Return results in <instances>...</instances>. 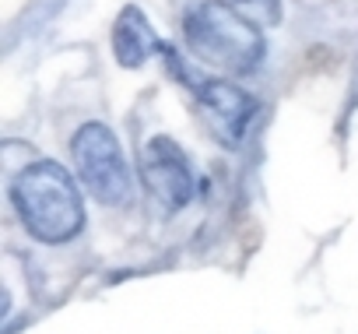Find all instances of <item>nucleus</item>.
Returning <instances> with one entry per match:
<instances>
[{
  "mask_svg": "<svg viewBox=\"0 0 358 334\" xmlns=\"http://www.w3.org/2000/svg\"><path fill=\"white\" fill-rule=\"evenodd\" d=\"M194 95L201 102V109L218 123L225 141H239L257 113V99L250 92H243L239 85L225 81V78H211V81H194Z\"/></svg>",
  "mask_w": 358,
  "mask_h": 334,
  "instance_id": "5",
  "label": "nucleus"
},
{
  "mask_svg": "<svg viewBox=\"0 0 358 334\" xmlns=\"http://www.w3.org/2000/svg\"><path fill=\"white\" fill-rule=\"evenodd\" d=\"M11 201L22 225L39 243H71L85 229L81 190L60 162L43 158L25 165L11 183Z\"/></svg>",
  "mask_w": 358,
  "mask_h": 334,
  "instance_id": "1",
  "label": "nucleus"
},
{
  "mask_svg": "<svg viewBox=\"0 0 358 334\" xmlns=\"http://www.w3.org/2000/svg\"><path fill=\"white\" fill-rule=\"evenodd\" d=\"M141 180L148 187V194L176 211V208H187L197 194V180H194V169H190V158L183 155L172 137L158 134L151 137L144 148H141Z\"/></svg>",
  "mask_w": 358,
  "mask_h": 334,
  "instance_id": "4",
  "label": "nucleus"
},
{
  "mask_svg": "<svg viewBox=\"0 0 358 334\" xmlns=\"http://www.w3.org/2000/svg\"><path fill=\"white\" fill-rule=\"evenodd\" d=\"M187 46L194 60L222 74H250L264 60V36L253 18L222 0H204L187 15Z\"/></svg>",
  "mask_w": 358,
  "mask_h": 334,
  "instance_id": "2",
  "label": "nucleus"
},
{
  "mask_svg": "<svg viewBox=\"0 0 358 334\" xmlns=\"http://www.w3.org/2000/svg\"><path fill=\"white\" fill-rule=\"evenodd\" d=\"M71 158L85 190L102 204H123L130 194V169L116 134L106 123H85L71 141Z\"/></svg>",
  "mask_w": 358,
  "mask_h": 334,
  "instance_id": "3",
  "label": "nucleus"
},
{
  "mask_svg": "<svg viewBox=\"0 0 358 334\" xmlns=\"http://www.w3.org/2000/svg\"><path fill=\"white\" fill-rule=\"evenodd\" d=\"M232 4L253 18L257 25H278L281 22V0H232Z\"/></svg>",
  "mask_w": 358,
  "mask_h": 334,
  "instance_id": "7",
  "label": "nucleus"
},
{
  "mask_svg": "<svg viewBox=\"0 0 358 334\" xmlns=\"http://www.w3.org/2000/svg\"><path fill=\"white\" fill-rule=\"evenodd\" d=\"M155 50H162V39L155 36L148 15L134 4H127L113 25V53L120 60V67H141Z\"/></svg>",
  "mask_w": 358,
  "mask_h": 334,
  "instance_id": "6",
  "label": "nucleus"
}]
</instances>
